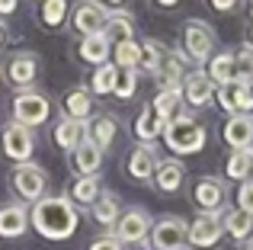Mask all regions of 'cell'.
Returning a JSON list of instances; mask_svg holds the SVG:
<instances>
[{
	"mask_svg": "<svg viewBox=\"0 0 253 250\" xmlns=\"http://www.w3.org/2000/svg\"><path fill=\"white\" fill-rule=\"evenodd\" d=\"M250 45H253V29H250Z\"/></svg>",
	"mask_w": 253,
	"mask_h": 250,
	"instance_id": "bcb514c9",
	"label": "cell"
},
{
	"mask_svg": "<svg viewBox=\"0 0 253 250\" xmlns=\"http://www.w3.org/2000/svg\"><path fill=\"white\" fill-rule=\"evenodd\" d=\"M86 141L96 144L99 151H106L116 141V119H112V116H99V119L86 122Z\"/></svg>",
	"mask_w": 253,
	"mask_h": 250,
	"instance_id": "7402d4cb",
	"label": "cell"
},
{
	"mask_svg": "<svg viewBox=\"0 0 253 250\" xmlns=\"http://www.w3.org/2000/svg\"><path fill=\"white\" fill-rule=\"evenodd\" d=\"M116 74H119V68L116 64H99L96 71H93V81H90V90L96 96H106V93H112V87H116Z\"/></svg>",
	"mask_w": 253,
	"mask_h": 250,
	"instance_id": "1f68e13d",
	"label": "cell"
},
{
	"mask_svg": "<svg viewBox=\"0 0 253 250\" xmlns=\"http://www.w3.org/2000/svg\"><path fill=\"white\" fill-rule=\"evenodd\" d=\"M183 176H186V170H183V164H176V161H161L157 170H154V183H157L161 193H176V189L183 186Z\"/></svg>",
	"mask_w": 253,
	"mask_h": 250,
	"instance_id": "44dd1931",
	"label": "cell"
},
{
	"mask_svg": "<svg viewBox=\"0 0 253 250\" xmlns=\"http://www.w3.org/2000/svg\"><path fill=\"white\" fill-rule=\"evenodd\" d=\"M84 138H86V122H77V119H71V116H64V119L55 125V144L61 151H74Z\"/></svg>",
	"mask_w": 253,
	"mask_h": 250,
	"instance_id": "d6986e66",
	"label": "cell"
},
{
	"mask_svg": "<svg viewBox=\"0 0 253 250\" xmlns=\"http://www.w3.org/2000/svg\"><path fill=\"white\" fill-rule=\"evenodd\" d=\"M103 36L109 39V45H119V42H128L135 39V19L131 13H106V26H103Z\"/></svg>",
	"mask_w": 253,
	"mask_h": 250,
	"instance_id": "e0dca14e",
	"label": "cell"
},
{
	"mask_svg": "<svg viewBox=\"0 0 253 250\" xmlns=\"http://www.w3.org/2000/svg\"><path fill=\"white\" fill-rule=\"evenodd\" d=\"M221 231H224V225H221L218 215H199V218L189 225V231H186V244L202 247V250L215 247L218 241H221Z\"/></svg>",
	"mask_w": 253,
	"mask_h": 250,
	"instance_id": "8fae6325",
	"label": "cell"
},
{
	"mask_svg": "<svg viewBox=\"0 0 253 250\" xmlns=\"http://www.w3.org/2000/svg\"><path fill=\"white\" fill-rule=\"evenodd\" d=\"M250 13H253V6H250Z\"/></svg>",
	"mask_w": 253,
	"mask_h": 250,
	"instance_id": "7dc6e473",
	"label": "cell"
},
{
	"mask_svg": "<svg viewBox=\"0 0 253 250\" xmlns=\"http://www.w3.org/2000/svg\"><path fill=\"white\" fill-rule=\"evenodd\" d=\"M164 55H167V48H164L161 42H154V39H144V42H141V61H138V68H141V71H151V74H157V68H161Z\"/></svg>",
	"mask_w": 253,
	"mask_h": 250,
	"instance_id": "d6a6232c",
	"label": "cell"
},
{
	"mask_svg": "<svg viewBox=\"0 0 253 250\" xmlns=\"http://www.w3.org/2000/svg\"><path fill=\"white\" fill-rule=\"evenodd\" d=\"M221 135L234 151H250V144H253V116H231V119L224 122Z\"/></svg>",
	"mask_w": 253,
	"mask_h": 250,
	"instance_id": "5bb4252c",
	"label": "cell"
},
{
	"mask_svg": "<svg viewBox=\"0 0 253 250\" xmlns=\"http://www.w3.org/2000/svg\"><path fill=\"white\" fill-rule=\"evenodd\" d=\"M224 231L231 234L234 241H247L250 234H253V215H247V212H241V208H234V212H228L224 215Z\"/></svg>",
	"mask_w": 253,
	"mask_h": 250,
	"instance_id": "4316f807",
	"label": "cell"
},
{
	"mask_svg": "<svg viewBox=\"0 0 253 250\" xmlns=\"http://www.w3.org/2000/svg\"><path fill=\"white\" fill-rule=\"evenodd\" d=\"M211 6H215V10H221V13H228V10H234L237 6V0H209Z\"/></svg>",
	"mask_w": 253,
	"mask_h": 250,
	"instance_id": "ab89813d",
	"label": "cell"
},
{
	"mask_svg": "<svg viewBox=\"0 0 253 250\" xmlns=\"http://www.w3.org/2000/svg\"><path fill=\"white\" fill-rule=\"evenodd\" d=\"M157 3H161V6H173V3H176V0H157Z\"/></svg>",
	"mask_w": 253,
	"mask_h": 250,
	"instance_id": "7bdbcfd3",
	"label": "cell"
},
{
	"mask_svg": "<svg viewBox=\"0 0 253 250\" xmlns=\"http://www.w3.org/2000/svg\"><path fill=\"white\" fill-rule=\"evenodd\" d=\"M179 103H183V90H167V87H164L161 93L154 96L151 109L157 113V119L167 125V122H173V119L179 116Z\"/></svg>",
	"mask_w": 253,
	"mask_h": 250,
	"instance_id": "603a6c76",
	"label": "cell"
},
{
	"mask_svg": "<svg viewBox=\"0 0 253 250\" xmlns=\"http://www.w3.org/2000/svg\"><path fill=\"white\" fill-rule=\"evenodd\" d=\"M237 202H241V212L253 215V180H244L237 189Z\"/></svg>",
	"mask_w": 253,
	"mask_h": 250,
	"instance_id": "74e56055",
	"label": "cell"
},
{
	"mask_svg": "<svg viewBox=\"0 0 253 250\" xmlns=\"http://www.w3.org/2000/svg\"><path fill=\"white\" fill-rule=\"evenodd\" d=\"M164 141L176 154H196L205 148V128L189 116H176L173 122L164 125Z\"/></svg>",
	"mask_w": 253,
	"mask_h": 250,
	"instance_id": "7a4b0ae2",
	"label": "cell"
},
{
	"mask_svg": "<svg viewBox=\"0 0 253 250\" xmlns=\"http://www.w3.org/2000/svg\"><path fill=\"white\" fill-rule=\"evenodd\" d=\"M192 199L202 208V215H215L224 206V186L218 180H199L196 189H192Z\"/></svg>",
	"mask_w": 253,
	"mask_h": 250,
	"instance_id": "9a60e30c",
	"label": "cell"
},
{
	"mask_svg": "<svg viewBox=\"0 0 253 250\" xmlns=\"http://www.w3.org/2000/svg\"><path fill=\"white\" fill-rule=\"evenodd\" d=\"M71 164H74V170H77L81 176H96L99 164H103V151L84 138V141L77 144L74 151H71Z\"/></svg>",
	"mask_w": 253,
	"mask_h": 250,
	"instance_id": "2e32d148",
	"label": "cell"
},
{
	"mask_svg": "<svg viewBox=\"0 0 253 250\" xmlns=\"http://www.w3.org/2000/svg\"><path fill=\"white\" fill-rule=\"evenodd\" d=\"M48 116H51V106L42 93H36V90H19V93L13 96V122L32 128V125H42Z\"/></svg>",
	"mask_w": 253,
	"mask_h": 250,
	"instance_id": "5b68a950",
	"label": "cell"
},
{
	"mask_svg": "<svg viewBox=\"0 0 253 250\" xmlns=\"http://www.w3.org/2000/svg\"><path fill=\"white\" fill-rule=\"evenodd\" d=\"M109 51H112V45H109V39L103 36V32H96V36H84V42H81V58L84 61H90V64H106V58H109Z\"/></svg>",
	"mask_w": 253,
	"mask_h": 250,
	"instance_id": "cb8c5ba5",
	"label": "cell"
},
{
	"mask_svg": "<svg viewBox=\"0 0 253 250\" xmlns=\"http://www.w3.org/2000/svg\"><path fill=\"white\" fill-rule=\"evenodd\" d=\"M112 55H116V68L119 71H138V61H141V42L128 39V42L112 45Z\"/></svg>",
	"mask_w": 253,
	"mask_h": 250,
	"instance_id": "484cf974",
	"label": "cell"
},
{
	"mask_svg": "<svg viewBox=\"0 0 253 250\" xmlns=\"http://www.w3.org/2000/svg\"><path fill=\"white\" fill-rule=\"evenodd\" d=\"M135 90H138V71H119L112 93H116L119 100H131V93H135Z\"/></svg>",
	"mask_w": 253,
	"mask_h": 250,
	"instance_id": "8d00e7d4",
	"label": "cell"
},
{
	"mask_svg": "<svg viewBox=\"0 0 253 250\" xmlns=\"http://www.w3.org/2000/svg\"><path fill=\"white\" fill-rule=\"evenodd\" d=\"M234 81L253 87V45H244L241 51H234Z\"/></svg>",
	"mask_w": 253,
	"mask_h": 250,
	"instance_id": "836d02e7",
	"label": "cell"
},
{
	"mask_svg": "<svg viewBox=\"0 0 253 250\" xmlns=\"http://www.w3.org/2000/svg\"><path fill=\"white\" fill-rule=\"evenodd\" d=\"M247 250H253V234H250V238H247Z\"/></svg>",
	"mask_w": 253,
	"mask_h": 250,
	"instance_id": "f6af8a7d",
	"label": "cell"
},
{
	"mask_svg": "<svg viewBox=\"0 0 253 250\" xmlns=\"http://www.w3.org/2000/svg\"><path fill=\"white\" fill-rule=\"evenodd\" d=\"M13 10H16V0H0V16H6Z\"/></svg>",
	"mask_w": 253,
	"mask_h": 250,
	"instance_id": "60d3db41",
	"label": "cell"
},
{
	"mask_svg": "<svg viewBox=\"0 0 253 250\" xmlns=\"http://www.w3.org/2000/svg\"><path fill=\"white\" fill-rule=\"evenodd\" d=\"M183 100L189 103V106H209L211 100H215V83L209 81V74L205 71H192V74H186L183 81Z\"/></svg>",
	"mask_w": 253,
	"mask_h": 250,
	"instance_id": "7c38bea8",
	"label": "cell"
},
{
	"mask_svg": "<svg viewBox=\"0 0 253 250\" xmlns=\"http://www.w3.org/2000/svg\"><path fill=\"white\" fill-rule=\"evenodd\" d=\"M96 196H99V180H96V176H81V180L71 186L68 199L74 202V206H93Z\"/></svg>",
	"mask_w": 253,
	"mask_h": 250,
	"instance_id": "f546056e",
	"label": "cell"
},
{
	"mask_svg": "<svg viewBox=\"0 0 253 250\" xmlns=\"http://www.w3.org/2000/svg\"><path fill=\"white\" fill-rule=\"evenodd\" d=\"M151 215L144 208H128V212L119 215V221L112 225V238L119 244H144L151 238Z\"/></svg>",
	"mask_w": 253,
	"mask_h": 250,
	"instance_id": "277c9868",
	"label": "cell"
},
{
	"mask_svg": "<svg viewBox=\"0 0 253 250\" xmlns=\"http://www.w3.org/2000/svg\"><path fill=\"white\" fill-rule=\"evenodd\" d=\"M218 103H221L224 113L231 116H250L253 113V90L247 87V83H224V87L215 90Z\"/></svg>",
	"mask_w": 253,
	"mask_h": 250,
	"instance_id": "9c48e42d",
	"label": "cell"
},
{
	"mask_svg": "<svg viewBox=\"0 0 253 250\" xmlns=\"http://www.w3.org/2000/svg\"><path fill=\"white\" fill-rule=\"evenodd\" d=\"M71 23H74V29L81 32V36H96V32H103V26H106L103 3H96V0H81V3L74 6V13H71Z\"/></svg>",
	"mask_w": 253,
	"mask_h": 250,
	"instance_id": "30bf717a",
	"label": "cell"
},
{
	"mask_svg": "<svg viewBox=\"0 0 253 250\" xmlns=\"http://www.w3.org/2000/svg\"><path fill=\"white\" fill-rule=\"evenodd\" d=\"M3 39H6V29H3V23H0V45H3Z\"/></svg>",
	"mask_w": 253,
	"mask_h": 250,
	"instance_id": "b9f144b4",
	"label": "cell"
},
{
	"mask_svg": "<svg viewBox=\"0 0 253 250\" xmlns=\"http://www.w3.org/2000/svg\"><path fill=\"white\" fill-rule=\"evenodd\" d=\"M157 170V154L151 144H138L135 151H131L128 157V173L135 176V180H151Z\"/></svg>",
	"mask_w": 253,
	"mask_h": 250,
	"instance_id": "ffe728a7",
	"label": "cell"
},
{
	"mask_svg": "<svg viewBox=\"0 0 253 250\" xmlns=\"http://www.w3.org/2000/svg\"><path fill=\"white\" fill-rule=\"evenodd\" d=\"M39 74V61L32 55H13L10 64H6V81L13 87H29Z\"/></svg>",
	"mask_w": 253,
	"mask_h": 250,
	"instance_id": "ac0fdd59",
	"label": "cell"
},
{
	"mask_svg": "<svg viewBox=\"0 0 253 250\" xmlns=\"http://www.w3.org/2000/svg\"><path fill=\"white\" fill-rule=\"evenodd\" d=\"M90 109H93V100H90L86 90H71L68 100H64V113H68L71 119H77V122H86Z\"/></svg>",
	"mask_w": 253,
	"mask_h": 250,
	"instance_id": "4dcf8cb0",
	"label": "cell"
},
{
	"mask_svg": "<svg viewBox=\"0 0 253 250\" xmlns=\"http://www.w3.org/2000/svg\"><path fill=\"white\" fill-rule=\"evenodd\" d=\"M250 90H253V87H250Z\"/></svg>",
	"mask_w": 253,
	"mask_h": 250,
	"instance_id": "c3c4849f",
	"label": "cell"
},
{
	"mask_svg": "<svg viewBox=\"0 0 253 250\" xmlns=\"http://www.w3.org/2000/svg\"><path fill=\"white\" fill-rule=\"evenodd\" d=\"M209 81L215 83V87H224V83H234V55L231 51H221V55H215L209 61Z\"/></svg>",
	"mask_w": 253,
	"mask_h": 250,
	"instance_id": "d4e9b609",
	"label": "cell"
},
{
	"mask_svg": "<svg viewBox=\"0 0 253 250\" xmlns=\"http://www.w3.org/2000/svg\"><path fill=\"white\" fill-rule=\"evenodd\" d=\"M186 231H189V225H186L183 218L167 215V218L151 225V244H154V250H183L186 247Z\"/></svg>",
	"mask_w": 253,
	"mask_h": 250,
	"instance_id": "8992f818",
	"label": "cell"
},
{
	"mask_svg": "<svg viewBox=\"0 0 253 250\" xmlns=\"http://www.w3.org/2000/svg\"><path fill=\"white\" fill-rule=\"evenodd\" d=\"M90 250H122V244H119L112 234H103V238H96V241L90 244Z\"/></svg>",
	"mask_w": 253,
	"mask_h": 250,
	"instance_id": "f35d334b",
	"label": "cell"
},
{
	"mask_svg": "<svg viewBox=\"0 0 253 250\" xmlns=\"http://www.w3.org/2000/svg\"><path fill=\"white\" fill-rule=\"evenodd\" d=\"M32 151H36V135H32L29 125L10 122L3 128V154L16 164H29Z\"/></svg>",
	"mask_w": 253,
	"mask_h": 250,
	"instance_id": "52a82bcc",
	"label": "cell"
},
{
	"mask_svg": "<svg viewBox=\"0 0 253 250\" xmlns=\"http://www.w3.org/2000/svg\"><path fill=\"white\" fill-rule=\"evenodd\" d=\"M228 176L231 180H247V176L253 173V151H234V154L228 157Z\"/></svg>",
	"mask_w": 253,
	"mask_h": 250,
	"instance_id": "e575fe53",
	"label": "cell"
},
{
	"mask_svg": "<svg viewBox=\"0 0 253 250\" xmlns=\"http://www.w3.org/2000/svg\"><path fill=\"white\" fill-rule=\"evenodd\" d=\"M68 16V0H42V23L45 26H61Z\"/></svg>",
	"mask_w": 253,
	"mask_h": 250,
	"instance_id": "d590c367",
	"label": "cell"
},
{
	"mask_svg": "<svg viewBox=\"0 0 253 250\" xmlns=\"http://www.w3.org/2000/svg\"><path fill=\"white\" fill-rule=\"evenodd\" d=\"M10 180H13V189H16L19 199L32 202V206L45 196V186H48V173H45L39 164H32V161L29 164H16L13 173H10Z\"/></svg>",
	"mask_w": 253,
	"mask_h": 250,
	"instance_id": "3957f363",
	"label": "cell"
},
{
	"mask_svg": "<svg viewBox=\"0 0 253 250\" xmlns=\"http://www.w3.org/2000/svg\"><path fill=\"white\" fill-rule=\"evenodd\" d=\"M135 135L141 138V144H151L157 135H164V122L157 119V113H154L151 106L144 109L141 116H138V122H135Z\"/></svg>",
	"mask_w": 253,
	"mask_h": 250,
	"instance_id": "f1b7e54d",
	"label": "cell"
},
{
	"mask_svg": "<svg viewBox=\"0 0 253 250\" xmlns=\"http://www.w3.org/2000/svg\"><path fill=\"white\" fill-rule=\"evenodd\" d=\"M29 221H32V228H36L42 238L68 241L71 234L77 231L81 212H77V206L68 199V196H42V199L32 206Z\"/></svg>",
	"mask_w": 253,
	"mask_h": 250,
	"instance_id": "6da1fadb",
	"label": "cell"
},
{
	"mask_svg": "<svg viewBox=\"0 0 253 250\" xmlns=\"http://www.w3.org/2000/svg\"><path fill=\"white\" fill-rule=\"evenodd\" d=\"M26 228H29V208L23 202H10V206L0 208V238L13 241L19 234H26Z\"/></svg>",
	"mask_w": 253,
	"mask_h": 250,
	"instance_id": "4fadbf2b",
	"label": "cell"
},
{
	"mask_svg": "<svg viewBox=\"0 0 253 250\" xmlns=\"http://www.w3.org/2000/svg\"><path fill=\"white\" fill-rule=\"evenodd\" d=\"M183 48H186V58H192V61H209L211 48H215V32L205 23L192 19L183 29Z\"/></svg>",
	"mask_w": 253,
	"mask_h": 250,
	"instance_id": "ba28073f",
	"label": "cell"
},
{
	"mask_svg": "<svg viewBox=\"0 0 253 250\" xmlns=\"http://www.w3.org/2000/svg\"><path fill=\"white\" fill-rule=\"evenodd\" d=\"M93 218L99 221V225L112 228L119 221V199L112 193H99L96 202H93Z\"/></svg>",
	"mask_w": 253,
	"mask_h": 250,
	"instance_id": "83f0119b",
	"label": "cell"
},
{
	"mask_svg": "<svg viewBox=\"0 0 253 250\" xmlns=\"http://www.w3.org/2000/svg\"><path fill=\"white\" fill-rule=\"evenodd\" d=\"M106 3H112V6H119V3H125V0H106Z\"/></svg>",
	"mask_w": 253,
	"mask_h": 250,
	"instance_id": "ee69618b",
	"label": "cell"
}]
</instances>
